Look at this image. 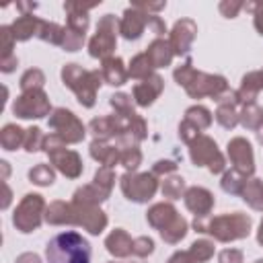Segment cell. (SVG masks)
<instances>
[{
	"instance_id": "6da1fadb",
	"label": "cell",
	"mask_w": 263,
	"mask_h": 263,
	"mask_svg": "<svg viewBox=\"0 0 263 263\" xmlns=\"http://www.w3.org/2000/svg\"><path fill=\"white\" fill-rule=\"evenodd\" d=\"M193 228L203 234H212L220 242H230L249 236L251 232V218L242 212L222 214V216H199L193 220Z\"/></svg>"
},
{
	"instance_id": "7a4b0ae2",
	"label": "cell",
	"mask_w": 263,
	"mask_h": 263,
	"mask_svg": "<svg viewBox=\"0 0 263 263\" xmlns=\"http://www.w3.org/2000/svg\"><path fill=\"white\" fill-rule=\"evenodd\" d=\"M45 259L47 263H90V245L82 234L66 230L47 242Z\"/></svg>"
},
{
	"instance_id": "3957f363",
	"label": "cell",
	"mask_w": 263,
	"mask_h": 263,
	"mask_svg": "<svg viewBox=\"0 0 263 263\" xmlns=\"http://www.w3.org/2000/svg\"><path fill=\"white\" fill-rule=\"evenodd\" d=\"M62 80L70 90H74L80 105L92 107L97 88L103 82V74L99 70H84L78 64H66L62 68Z\"/></svg>"
},
{
	"instance_id": "277c9868",
	"label": "cell",
	"mask_w": 263,
	"mask_h": 263,
	"mask_svg": "<svg viewBox=\"0 0 263 263\" xmlns=\"http://www.w3.org/2000/svg\"><path fill=\"white\" fill-rule=\"evenodd\" d=\"M43 150L49 154L51 164H53L62 175H66V177H70V179L80 177V173H82V160H80V156H78L74 150H68V148H66V142H62L55 134L45 136Z\"/></svg>"
},
{
	"instance_id": "5b68a950",
	"label": "cell",
	"mask_w": 263,
	"mask_h": 263,
	"mask_svg": "<svg viewBox=\"0 0 263 263\" xmlns=\"http://www.w3.org/2000/svg\"><path fill=\"white\" fill-rule=\"evenodd\" d=\"M43 210H45L43 197L39 193H27L12 214V224L16 226V230H21L25 234L35 232L41 226V220L45 218Z\"/></svg>"
},
{
	"instance_id": "8992f818",
	"label": "cell",
	"mask_w": 263,
	"mask_h": 263,
	"mask_svg": "<svg viewBox=\"0 0 263 263\" xmlns=\"http://www.w3.org/2000/svg\"><path fill=\"white\" fill-rule=\"evenodd\" d=\"M117 33H119V21L113 14H105L97 25V33L88 41V53L101 60L111 58V51L115 49L117 43Z\"/></svg>"
},
{
	"instance_id": "52a82bcc",
	"label": "cell",
	"mask_w": 263,
	"mask_h": 263,
	"mask_svg": "<svg viewBox=\"0 0 263 263\" xmlns=\"http://www.w3.org/2000/svg\"><path fill=\"white\" fill-rule=\"evenodd\" d=\"M49 127L66 144H78L84 140V134H86V127L82 125V121L70 109H64V107L53 109V113L49 115Z\"/></svg>"
},
{
	"instance_id": "ba28073f",
	"label": "cell",
	"mask_w": 263,
	"mask_h": 263,
	"mask_svg": "<svg viewBox=\"0 0 263 263\" xmlns=\"http://www.w3.org/2000/svg\"><path fill=\"white\" fill-rule=\"evenodd\" d=\"M189 156H191V162L195 166H208L210 173L218 175L226 168V162H224V156L220 154L216 142L208 136H197L191 144H189Z\"/></svg>"
},
{
	"instance_id": "9c48e42d",
	"label": "cell",
	"mask_w": 263,
	"mask_h": 263,
	"mask_svg": "<svg viewBox=\"0 0 263 263\" xmlns=\"http://www.w3.org/2000/svg\"><path fill=\"white\" fill-rule=\"evenodd\" d=\"M156 189H158V181L154 173H138V175L125 173L121 177V191L134 203H146L148 199L154 197Z\"/></svg>"
},
{
	"instance_id": "30bf717a",
	"label": "cell",
	"mask_w": 263,
	"mask_h": 263,
	"mask_svg": "<svg viewBox=\"0 0 263 263\" xmlns=\"http://www.w3.org/2000/svg\"><path fill=\"white\" fill-rule=\"evenodd\" d=\"M49 99L47 95L37 88V90H27V92H21V97L12 103V113L21 119H39V117H45L49 115Z\"/></svg>"
},
{
	"instance_id": "8fae6325",
	"label": "cell",
	"mask_w": 263,
	"mask_h": 263,
	"mask_svg": "<svg viewBox=\"0 0 263 263\" xmlns=\"http://www.w3.org/2000/svg\"><path fill=\"white\" fill-rule=\"evenodd\" d=\"M187 95L193 99H201V97H212L214 101H218L222 95L228 92V84L224 76L218 74H203V72H195V76L191 78V82L185 86Z\"/></svg>"
},
{
	"instance_id": "7c38bea8",
	"label": "cell",
	"mask_w": 263,
	"mask_h": 263,
	"mask_svg": "<svg viewBox=\"0 0 263 263\" xmlns=\"http://www.w3.org/2000/svg\"><path fill=\"white\" fill-rule=\"evenodd\" d=\"M210 123H212V113H210L205 107H201V105L189 107V109L185 111V117H183L181 125H179V138H181L183 142L191 144L197 136H201V134H199L201 129L210 127Z\"/></svg>"
},
{
	"instance_id": "4fadbf2b",
	"label": "cell",
	"mask_w": 263,
	"mask_h": 263,
	"mask_svg": "<svg viewBox=\"0 0 263 263\" xmlns=\"http://www.w3.org/2000/svg\"><path fill=\"white\" fill-rule=\"evenodd\" d=\"M228 158L234 164L232 168L240 171L242 175L251 177L255 173V158H253V148L251 142L245 138H232L228 142Z\"/></svg>"
},
{
	"instance_id": "5bb4252c",
	"label": "cell",
	"mask_w": 263,
	"mask_h": 263,
	"mask_svg": "<svg viewBox=\"0 0 263 263\" xmlns=\"http://www.w3.org/2000/svg\"><path fill=\"white\" fill-rule=\"evenodd\" d=\"M197 35V25L191 21V18H181L175 23L173 31H171V49L175 55H187L191 45H193V39Z\"/></svg>"
},
{
	"instance_id": "9a60e30c",
	"label": "cell",
	"mask_w": 263,
	"mask_h": 263,
	"mask_svg": "<svg viewBox=\"0 0 263 263\" xmlns=\"http://www.w3.org/2000/svg\"><path fill=\"white\" fill-rule=\"evenodd\" d=\"M74 208V224L86 228L90 234H99L105 230L107 226V216L95 208V205H78V203H72Z\"/></svg>"
},
{
	"instance_id": "2e32d148",
	"label": "cell",
	"mask_w": 263,
	"mask_h": 263,
	"mask_svg": "<svg viewBox=\"0 0 263 263\" xmlns=\"http://www.w3.org/2000/svg\"><path fill=\"white\" fill-rule=\"evenodd\" d=\"M146 27H148V14H146V12L138 10L136 6L125 8L123 18L119 21V33H121L125 39H129V41H132V39H134V41L140 39Z\"/></svg>"
},
{
	"instance_id": "e0dca14e",
	"label": "cell",
	"mask_w": 263,
	"mask_h": 263,
	"mask_svg": "<svg viewBox=\"0 0 263 263\" xmlns=\"http://www.w3.org/2000/svg\"><path fill=\"white\" fill-rule=\"evenodd\" d=\"M162 86H164V82H162V78H160L158 74H152V76H148L146 80L138 82V84L134 86L136 105H140V107L152 105V103L158 99V95L162 92Z\"/></svg>"
},
{
	"instance_id": "ac0fdd59",
	"label": "cell",
	"mask_w": 263,
	"mask_h": 263,
	"mask_svg": "<svg viewBox=\"0 0 263 263\" xmlns=\"http://www.w3.org/2000/svg\"><path fill=\"white\" fill-rule=\"evenodd\" d=\"M183 197H185L187 210L193 212L195 218L208 216L210 210L214 208V195H212L208 189H203V187H189Z\"/></svg>"
},
{
	"instance_id": "d6986e66",
	"label": "cell",
	"mask_w": 263,
	"mask_h": 263,
	"mask_svg": "<svg viewBox=\"0 0 263 263\" xmlns=\"http://www.w3.org/2000/svg\"><path fill=\"white\" fill-rule=\"evenodd\" d=\"M216 121L226 127L232 129L238 123V111H236V95L232 90H228L226 95H222L218 99V111H216Z\"/></svg>"
},
{
	"instance_id": "ffe728a7",
	"label": "cell",
	"mask_w": 263,
	"mask_h": 263,
	"mask_svg": "<svg viewBox=\"0 0 263 263\" xmlns=\"http://www.w3.org/2000/svg\"><path fill=\"white\" fill-rule=\"evenodd\" d=\"M41 23H43V21H41L39 16H35L33 12H23V14L10 25V29H12V35H14L16 41H27V39H31L33 35H39Z\"/></svg>"
},
{
	"instance_id": "44dd1931",
	"label": "cell",
	"mask_w": 263,
	"mask_h": 263,
	"mask_svg": "<svg viewBox=\"0 0 263 263\" xmlns=\"http://www.w3.org/2000/svg\"><path fill=\"white\" fill-rule=\"evenodd\" d=\"M101 74H103V80L111 86H121L127 82V70L123 66V60L121 58H107L103 60V66H101Z\"/></svg>"
},
{
	"instance_id": "7402d4cb",
	"label": "cell",
	"mask_w": 263,
	"mask_h": 263,
	"mask_svg": "<svg viewBox=\"0 0 263 263\" xmlns=\"http://www.w3.org/2000/svg\"><path fill=\"white\" fill-rule=\"evenodd\" d=\"M263 88V82H261V72H249L247 76H242V82H240V88L234 92L236 95V103L240 105H251L255 103L259 90Z\"/></svg>"
},
{
	"instance_id": "603a6c76",
	"label": "cell",
	"mask_w": 263,
	"mask_h": 263,
	"mask_svg": "<svg viewBox=\"0 0 263 263\" xmlns=\"http://www.w3.org/2000/svg\"><path fill=\"white\" fill-rule=\"evenodd\" d=\"M146 55H148V60H150V64H152L154 68H166V66H171L175 53H173V49H171V43L164 41V37H156V39L148 45Z\"/></svg>"
},
{
	"instance_id": "cb8c5ba5",
	"label": "cell",
	"mask_w": 263,
	"mask_h": 263,
	"mask_svg": "<svg viewBox=\"0 0 263 263\" xmlns=\"http://www.w3.org/2000/svg\"><path fill=\"white\" fill-rule=\"evenodd\" d=\"M105 247L113 257H127L132 255L134 249V240L132 236L123 230V228H115L107 238H105Z\"/></svg>"
},
{
	"instance_id": "d4e9b609",
	"label": "cell",
	"mask_w": 263,
	"mask_h": 263,
	"mask_svg": "<svg viewBox=\"0 0 263 263\" xmlns=\"http://www.w3.org/2000/svg\"><path fill=\"white\" fill-rule=\"evenodd\" d=\"M177 216H179V214H177L175 205H171V203H154V205L148 210L146 220H148V224L154 226L156 230H164Z\"/></svg>"
},
{
	"instance_id": "484cf974",
	"label": "cell",
	"mask_w": 263,
	"mask_h": 263,
	"mask_svg": "<svg viewBox=\"0 0 263 263\" xmlns=\"http://www.w3.org/2000/svg\"><path fill=\"white\" fill-rule=\"evenodd\" d=\"M90 156L99 160L103 166L111 168L115 162H119V148L107 144L105 140H92L90 144Z\"/></svg>"
},
{
	"instance_id": "4316f807",
	"label": "cell",
	"mask_w": 263,
	"mask_h": 263,
	"mask_svg": "<svg viewBox=\"0 0 263 263\" xmlns=\"http://www.w3.org/2000/svg\"><path fill=\"white\" fill-rule=\"evenodd\" d=\"M45 220L49 224H74V208L66 201H53L45 208Z\"/></svg>"
},
{
	"instance_id": "83f0119b",
	"label": "cell",
	"mask_w": 263,
	"mask_h": 263,
	"mask_svg": "<svg viewBox=\"0 0 263 263\" xmlns=\"http://www.w3.org/2000/svg\"><path fill=\"white\" fill-rule=\"evenodd\" d=\"M119 162L127 168V171H136L142 162V152L136 144H132V140H119Z\"/></svg>"
},
{
	"instance_id": "f1b7e54d",
	"label": "cell",
	"mask_w": 263,
	"mask_h": 263,
	"mask_svg": "<svg viewBox=\"0 0 263 263\" xmlns=\"http://www.w3.org/2000/svg\"><path fill=\"white\" fill-rule=\"evenodd\" d=\"M25 132L14 123H6L0 132V144L4 150H16L18 146H25Z\"/></svg>"
},
{
	"instance_id": "f546056e",
	"label": "cell",
	"mask_w": 263,
	"mask_h": 263,
	"mask_svg": "<svg viewBox=\"0 0 263 263\" xmlns=\"http://www.w3.org/2000/svg\"><path fill=\"white\" fill-rule=\"evenodd\" d=\"M238 121L242 123V127L259 132V127L263 125V109L255 103L251 105H242V111L238 113Z\"/></svg>"
},
{
	"instance_id": "4dcf8cb0",
	"label": "cell",
	"mask_w": 263,
	"mask_h": 263,
	"mask_svg": "<svg viewBox=\"0 0 263 263\" xmlns=\"http://www.w3.org/2000/svg\"><path fill=\"white\" fill-rule=\"evenodd\" d=\"M240 195L253 210H263V181L261 179H249Z\"/></svg>"
},
{
	"instance_id": "1f68e13d",
	"label": "cell",
	"mask_w": 263,
	"mask_h": 263,
	"mask_svg": "<svg viewBox=\"0 0 263 263\" xmlns=\"http://www.w3.org/2000/svg\"><path fill=\"white\" fill-rule=\"evenodd\" d=\"M152 70H154V66L150 64V60H148V55H146V51H144V53L134 55V60L129 62L127 74H129L132 78H136V80H146L148 76L154 74Z\"/></svg>"
},
{
	"instance_id": "d6a6232c",
	"label": "cell",
	"mask_w": 263,
	"mask_h": 263,
	"mask_svg": "<svg viewBox=\"0 0 263 263\" xmlns=\"http://www.w3.org/2000/svg\"><path fill=\"white\" fill-rule=\"evenodd\" d=\"M88 129L92 132L95 140H107L111 136H117L115 134V121H113V115H107V117H95L90 123H88Z\"/></svg>"
},
{
	"instance_id": "836d02e7",
	"label": "cell",
	"mask_w": 263,
	"mask_h": 263,
	"mask_svg": "<svg viewBox=\"0 0 263 263\" xmlns=\"http://www.w3.org/2000/svg\"><path fill=\"white\" fill-rule=\"evenodd\" d=\"M245 183H247V175H242V173L236 171V168L226 171L224 177H222V181H220L222 189H224L226 193H230V195H238V193H242Z\"/></svg>"
},
{
	"instance_id": "e575fe53",
	"label": "cell",
	"mask_w": 263,
	"mask_h": 263,
	"mask_svg": "<svg viewBox=\"0 0 263 263\" xmlns=\"http://www.w3.org/2000/svg\"><path fill=\"white\" fill-rule=\"evenodd\" d=\"M185 234H187V220L181 218V216H177L164 230H160V236H162L166 242H171V245L179 242Z\"/></svg>"
},
{
	"instance_id": "d590c367",
	"label": "cell",
	"mask_w": 263,
	"mask_h": 263,
	"mask_svg": "<svg viewBox=\"0 0 263 263\" xmlns=\"http://www.w3.org/2000/svg\"><path fill=\"white\" fill-rule=\"evenodd\" d=\"M37 37H39L41 41H45V43H51V45H60V47H62L64 27H60V25H55V23H47V21H43Z\"/></svg>"
},
{
	"instance_id": "8d00e7d4",
	"label": "cell",
	"mask_w": 263,
	"mask_h": 263,
	"mask_svg": "<svg viewBox=\"0 0 263 263\" xmlns=\"http://www.w3.org/2000/svg\"><path fill=\"white\" fill-rule=\"evenodd\" d=\"M29 181L39 185V187H47V185H51L55 181V173H53V168L49 164L41 162V164H37V166H33L29 171Z\"/></svg>"
},
{
	"instance_id": "74e56055",
	"label": "cell",
	"mask_w": 263,
	"mask_h": 263,
	"mask_svg": "<svg viewBox=\"0 0 263 263\" xmlns=\"http://www.w3.org/2000/svg\"><path fill=\"white\" fill-rule=\"evenodd\" d=\"M43 82H45L43 72L37 70V68H31V70H27V72L21 76V82H18V84H21V90L27 92V90H37V88H41Z\"/></svg>"
},
{
	"instance_id": "f35d334b",
	"label": "cell",
	"mask_w": 263,
	"mask_h": 263,
	"mask_svg": "<svg viewBox=\"0 0 263 263\" xmlns=\"http://www.w3.org/2000/svg\"><path fill=\"white\" fill-rule=\"evenodd\" d=\"M189 255L193 257L195 263H205V261L214 255V242H210V240H205V238L195 240V242L191 245V249H189Z\"/></svg>"
},
{
	"instance_id": "ab89813d",
	"label": "cell",
	"mask_w": 263,
	"mask_h": 263,
	"mask_svg": "<svg viewBox=\"0 0 263 263\" xmlns=\"http://www.w3.org/2000/svg\"><path fill=\"white\" fill-rule=\"evenodd\" d=\"M183 189H185L183 177H168V179L162 181V195L168 197V199H179Z\"/></svg>"
},
{
	"instance_id": "60d3db41",
	"label": "cell",
	"mask_w": 263,
	"mask_h": 263,
	"mask_svg": "<svg viewBox=\"0 0 263 263\" xmlns=\"http://www.w3.org/2000/svg\"><path fill=\"white\" fill-rule=\"evenodd\" d=\"M195 72H197V70L193 68V62H191V60L187 58V60H185V62H183L181 66H177V68H175V72H173V76H175V80H177V84L185 88V86H187V84L191 82V78L195 76Z\"/></svg>"
},
{
	"instance_id": "b9f144b4",
	"label": "cell",
	"mask_w": 263,
	"mask_h": 263,
	"mask_svg": "<svg viewBox=\"0 0 263 263\" xmlns=\"http://www.w3.org/2000/svg\"><path fill=\"white\" fill-rule=\"evenodd\" d=\"M43 142H45V136L41 134L39 127H29V129L25 132V150H27V152L43 150Z\"/></svg>"
},
{
	"instance_id": "7bdbcfd3",
	"label": "cell",
	"mask_w": 263,
	"mask_h": 263,
	"mask_svg": "<svg viewBox=\"0 0 263 263\" xmlns=\"http://www.w3.org/2000/svg\"><path fill=\"white\" fill-rule=\"evenodd\" d=\"M82 43H84V35H80V33L64 27V39H62L64 51H78L82 47Z\"/></svg>"
},
{
	"instance_id": "ee69618b",
	"label": "cell",
	"mask_w": 263,
	"mask_h": 263,
	"mask_svg": "<svg viewBox=\"0 0 263 263\" xmlns=\"http://www.w3.org/2000/svg\"><path fill=\"white\" fill-rule=\"evenodd\" d=\"M14 35H12V29L8 25H2L0 27V47H2V55L0 60H6V58H12V45H14Z\"/></svg>"
},
{
	"instance_id": "f6af8a7d",
	"label": "cell",
	"mask_w": 263,
	"mask_h": 263,
	"mask_svg": "<svg viewBox=\"0 0 263 263\" xmlns=\"http://www.w3.org/2000/svg\"><path fill=\"white\" fill-rule=\"evenodd\" d=\"M109 103H111V107H113L117 113H134L132 97L125 95V92H117V95L109 97Z\"/></svg>"
},
{
	"instance_id": "bcb514c9",
	"label": "cell",
	"mask_w": 263,
	"mask_h": 263,
	"mask_svg": "<svg viewBox=\"0 0 263 263\" xmlns=\"http://www.w3.org/2000/svg\"><path fill=\"white\" fill-rule=\"evenodd\" d=\"M113 181H115V175H113V171L111 168H107V166H103V168H99L97 171V175H95V185L97 187H101L103 191H111V187H113Z\"/></svg>"
},
{
	"instance_id": "7dc6e473",
	"label": "cell",
	"mask_w": 263,
	"mask_h": 263,
	"mask_svg": "<svg viewBox=\"0 0 263 263\" xmlns=\"http://www.w3.org/2000/svg\"><path fill=\"white\" fill-rule=\"evenodd\" d=\"M152 251H154V240H152V238H148V236H138V238H134V249H132L134 255H138V257L142 259V257H148Z\"/></svg>"
},
{
	"instance_id": "c3c4849f",
	"label": "cell",
	"mask_w": 263,
	"mask_h": 263,
	"mask_svg": "<svg viewBox=\"0 0 263 263\" xmlns=\"http://www.w3.org/2000/svg\"><path fill=\"white\" fill-rule=\"evenodd\" d=\"M218 8H220V12H222L226 18H234V16L245 8V4L238 2V0H222Z\"/></svg>"
},
{
	"instance_id": "681fc988",
	"label": "cell",
	"mask_w": 263,
	"mask_h": 263,
	"mask_svg": "<svg viewBox=\"0 0 263 263\" xmlns=\"http://www.w3.org/2000/svg\"><path fill=\"white\" fill-rule=\"evenodd\" d=\"M218 263H242V253L238 249H224L218 255Z\"/></svg>"
},
{
	"instance_id": "f907efd6",
	"label": "cell",
	"mask_w": 263,
	"mask_h": 263,
	"mask_svg": "<svg viewBox=\"0 0 263 263\" xmlns=\"http://www.w3.org/2000/svg\"><path fill=\"white\" fill-rule=\"evenodd\" d=\"M175 168H177V164H175L173 160H158V162L154 164L152 173H154V175H160V173H173Z\"/></svg>"
},
{
	"instance_id": "816d5d0a",
	"label": "cell",
	"mask_w": 263,
	"mask_h": 263,
	"mask_svg": "<svg viewBox=\"0 0 263 263\" xmlns=\"http://www.w3.org/2000/svg\"><path fill=\"white\" fill-rule=\"evenodd\" d=\"M166 263H195V261L189 255V251H177L175 255H171V259Z\"/></svg>"
},
{
	"instance_id": "f5cc1de1",
	"label": "cell",
	"mask_w": 263,
	"mask_h": 263,
	"mask_svg": "<svg viewBox=\"0 0 263 263\" xmlns=\"http://www.w3.org/2000/svg\"><path fill=\"white\" fill-rule=\"evenodd\" d=\"M253 16H255V29L259 31V35H263V4H257L255 2V10H253Z\"/></svg>"
},
{
	"instance_id": "db71d44e",
	"label": "cell",
	"mask_w": 263,
	"mask_h": 263,
	"mask_svg": "<svg viewBox=\"0 0 263 263\" xmlns=\"http://www.w3.org/2000/svg\"><path fill=\"white\" fill-rule=\"evenodd\" d=\"M16 64H18L16 55H12V58H6V60H0V70H2V72H12Z\"/></svg>"
},
{
	"instance_id": "11a10c76",
	"label": "cell",
	"mask_w": 263,
	"mask_h": 263,
	"mask_svg": "<svg viewBox=\"0 0 263 263\" xmlns=\"http://www.w3.org/2000/svg\"><path fill=\"white\" fill-rule=\"evenodd\" d=\"M14 263H41V259H39V255H35V253H23V255L16 257Z\"/></svg>"
},
{
	"instance_id": "9f6ffc18",
	"label": "cell",
	"mask_w": 263,
	"mask_h": 263,
	"mask_svg": "<svg viewBox=\"0 0 263 263\" xmlns=\"http://www.w3.org/2000/svg\"><path fill=\"white\" fill-rule=\"evenodd\" d=\"M8 201H10V189H8V185L4 183V203H2V208H6Z\"/></svg>"
},
{
	"instance_id": "6f0895ef",
	"label": "cell",
	"mask_w": 263,
	"mask_h": 263,
	"mask_svg": "<svg viewBox=\"0 0 263 263\" xmlns=\"http://www.w3.org/2000/svg\"><path fill=\"white\" fill-rule=\"evenodd\" d=\"M257 242H259V245H263V220H261V224H259V232H257Z\"/></svg>"
},
{
	"instance_id": "680465c9",
	"label": "cell",
	"mask_w": 263,
	"mask_h": 263,
	"mask_svg": "<svg viewBox=\"0 0 263 263\" xmlns=\"http://www.w3.org/2000/svg\"><path fill=\"white\" fill-rule=\"evenodd\" d=\"M257 140L263 144V125H261V127H259V132H257Z\"/></svg>"
},
{
	"instance_id": "91938a15",
	"label": "cell",
	"mask_w": 263,
	"mask_h": 263,
	"mask_svg": "<svg viewBox=\"0 0 263 263\" xmlns=\"http://www.w3.org/2000/svg\"><path fill=\"white\" fill-rule=\"evenodd\" d=\"M255 263H263V259H257V261H255Z\"/></svg>"
},
{
	"instance_id": "94428289",
	"label": "cell",
	"mask_w": 263,
	"mask_h": 263,
	"mask_svg": "<svg viewBox=\"0 0 263 263\" xmlns=\"http://www.w3.org/2000/svg\"><path fill=\"white\" fill-rule=\"evenodd\" d=\"M261 82H263V70H261Z\"/></svg>"
}]
</instances>
